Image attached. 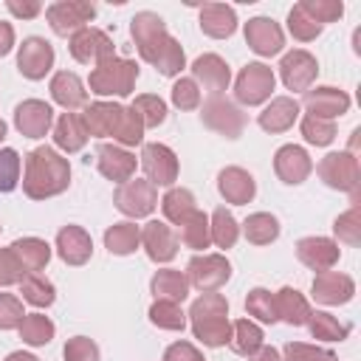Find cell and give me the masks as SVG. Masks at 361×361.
<instances>
[{
	"label": "cell",
	"mask_w": 361,
	"mask_h": 361,
	"mask_svg": "<svg viewBox=\"0 0 361 361\" xmlns=\"http://www.w3.org/2000/svg\"><path fill=\"white\" fill-rule=\"evenodd\" d=\"M209 231H212V243L220 248H231L240 237V226L234 220V214L228 209H214V214L209 217Z\"/></svg>",
	"instance_id": "60d3db41"
},
{
	"label": "cell",
	"mask_w": 361,
	"mask_h": 361,
	"mask_svg": "<svg viewBox=\"0 0 361 361\" xmlns=\"http://www.w3.org/2000/svg\"><path fill=\"white\" fill-rule=\"evenodd\" d=\"M113 54H116L113 39L104 31H99V28L87 25V28H82V31H76L71 37V56L76 62H82V65H93L96 68L102 59H107Z\"/></svg>",
	"instance_id": "4fadbf2b"
},
{
	"label": "cell",
	"mask_w": 361,
	"mask_h": 361,
	"mask_svg": "<svg viewBox=\"0 0 361 361\" xmlns=\"http://www.w3.org/2000/svg\"><path fill=\"white\" fill-rule=\"evenodd\" d=\"M192 333L206 347H223L231 338V322H228V302L220 293H203L189 307Z\"/></svg>",
	"instance_id": "3957f363"
},
{
	"label": "cell",
	"mask_w": 361,
	"mask_h": 361,
	"mask_svg": "<svg viewBox=\"0 0 361 361\" xmlns=\"http://www.w3.org/2000/svg\"><path fill=\"white\" fill-rule=\"evenodd\" d=\"M138 79V65L133 59H121V56H107L102 59L93 71H90V93L96 96H130Z\"/></svg>",
	"instance_id": "277c9868"
},
{
	"label": "cell",
	"mask_w": 361,
	"mask_h": 361,
	"mask_svg": "<svg viewBox=\"0 0 361 361\" xmlns=\"http://www.w3.org/2000/svg\"><path fill=\"white\" fill-rule=\"evenodd\" d=\"M113 138L118 141V147H135V144L144 141V121L133 107L121 110V118H118V127H116Z\"/></svg>",
	"instance_id": "ee69618b"
},
{
	"label": "cell",
	"mask_w": 361,
	"mask_h": 361,
	"mask_svg": "<svg viewBox=\"0 0 361 361\" xmlns=\"http://www.w3.org/2000/svg\"><path fill=\"white\" fill-rule=\"evenodd\" d=\"M28 276V271L20 265L11 248H0V285H20Z\"/></svg>",
	"instance_id": "9f6ffc18"
},
{
	"label": "cell",
	"mask_w": 361,
	"mask_h": 361,
	"mask_svg": "<svg viewBox=\"0 0 361 361\" xmlns=\"http://www.w3.org/2000/svg\"><path fill=\"white\" fill-rule=\"evenodd\" d=\"M161 209H164V217L169 220V223H175V226H180L192 212H197V206H195V195L189 192V189H169L166 195H164V200H161Z\"/></svg>",
	"instance_id": "74e56055"
},
{
	"label": "cell",
	"mask_w": 361,
	"mask_h": 361,
	"mask_svg": "<svg viewBox=\"0 0 361 361\" xmlns=\"http://www.w3.org/2000/svg\"><path fill=\"white\" fill-rule=\"evenodd\" d=\"M141 245V228L130 220L124 223H113L107 231H104V248L116 257H127L133 254L135 248Z\"/></svg>",
	"instance_id": "836d02e7"
},
{
	"label": "cell",
	"mask_w": 361,
	"mask_h": 361,
	"mask_svg": "<svg viewBox=\"0 0 361 361\" xmlns=\"http://www.w3.org/2000/svg\"><path fill=\"white\" fill-rule=\"evenodd\" d=\"M20 183V155L17 149H0V192H11Z\"/></svg>",
	"instance_id": "11a10c76"
},
{
	"label": "cell",
	"mask_w": 361,
	"mask_h": 361,
	"mask_svg": "<svg viewBox=\"0 0 361 361\" xmlns=\"http://www.w3.org/2000/svg\"><path fill=\"white\" fill-rule=\"evenodd\" d=\"M299 6H302L319 25L336 23V20L344 14V3H341V0H302Z\"/></svg>",
	"instance_id": "816d5d0a"
},
{
	"label": "cell",
	"mask_w": 361,
	"mask_h": 361,
	"mask_svg": "<svg viewBox=\"0 0 361 361\" xmlns=\"http://www.w3.org/2000/svg\"><path fill=\"white\" fill-rule=\"evenodd\" d=\"M231 276V262L223 254H197L186 265V279L203 293H212L223 288Z\"/></svg>",
	"instance_id": "9c48e42d"
},
{
	"label": "cell",
	"mask_w": 361,
	"mask_h": 361,
	"mask_svg": "<svg viewBox=\"0 0 361 361\" xmlns=\"http://www.w3.org/2000/svg\"><path fill=\"white\" fill-rule=\"evenodd\" d=\"M305 107H307V116L333 121L336 116H344L350 110V96L338 87L324 85V87H316V90L305 93Z\"/></svg>",
	"instance_id": "44dd1931"
},
{
	"label": "cell",
	"mask_w": 361,
	"mask_h": 361,
	"mask_svg": "<svg viewBox=\"0 0 361 361\" xmlns=\"http://www.w3.org/2000/svg\"><path fill=\"white\" fill-rule=\"evenodd\" d=\"M274 299H276V316L282 319V322H288V324H307V319H310V305H307V299L296 290V288H290V285H285V288H279L276 293H274Z\"/></svg>",
	"instance_id": "1f68e13d"
},
{
	"label": "cell",
	"mask_w": 361,
	"mask_h": 361,
	"mask_svg": "<svg viewBox=\"0 0 361 361\" xmlns=\"http://www.w3.org/2000/svg\"><path fill=\"white\" fill-rule=\"evenodd\" d=\"M338 243H333L330 237H302L296 243V257L302 265L313 268V271H330L338 262Z\"/></svg>",
	"instance_id": "ffe728a7"
},
{
	"label": "cell",
	"mask_w": 361,
	"mask_h": 361,
	"mask_svg": "<svg viewBox=\"0 0 361 361\" xmlns=\"http://www.w3.org/2000/svg\"><path fill=\"white\" fill-rule=\"evenodd\" d=\"M248 361H282V355L274 347H259L254 355H248Z\"/></svg>",
	"instance_id": "6125c7cd"
},
{
	"label": "cell",
	"mask_w": 361,
	"mask_h": 361,
	"mask_svg": "<svg viewBox=\"0 0 361 361\" xmlns=\"http://www.w3.org/2000/svg\"><path fill=\"white\" fill-rule=\"evenodd\" d=\"M299 118V102L293 96H276L271 99V104L259 113V127L265 133H285L293 127V121Z\"/></svg>",
	"instance_id": "83f0119b"
},
{
	"label": "cell",
	"mask_w": 361,
	"mask_h": 361,
	"mask_svg": "<svg viewBox=\"0 0 361 361\" xmlns=\"http://www.w3.org/2000/svg\"><path fill=\"white\" fill-rule=\"evenodd\" d=\"M121 110H124V107L116 104V102H93V104H87L85 113H82V121H85L87 135H96V138L113 135L116 127H118Z\"/></svg>",
	"instance_id": "4316f807"
},
{
	"label": "cell",
	"mask_w": 361,
	"mask_h": 361,
	"mask_svg": "<svg viewBox=\"0 0 361 361\" xmlns=\"http://www.w3.org/2000/svg\"><path fill=\"white\" fill-rule=\"evenodd\" d=\"M0 231H3V226H0Z\"/></svg>",
	"instance_id": "03108f58"
},
{
	"label": "cell",
	"mask_w": 361,
	"mask_h": 361,
	"mask_svg": "<svg viewBox=\"0 0 361 361\" xmlns=\"http://www.w3.org/2000/svg\"><path fill=\"white\" fill-rule=\"evenodd\" d=\"M48 25L59 37H73L76 31L87 28V23L96 17V6L87 0H59L45 8Z\"/></svg>",
	"instance_id": "8992f818"
},
{
	"label": "cell",
	"mask_w": 361,
	"mask_h": 361,
	"mask_svg": "<svg viewBox=\"0 0 361 361\" xmlns=\"http://www.w3.org/2000/svg\"><path fill=\"white\" fill-rule=\"evenodd\" d=\"M96 164H99V172L116 183H124L135 175V155L118 144H102L96 149Z\"/></svg>",
	"instance_id": "7402d4cb"
},
{
	"label": "cell",
	"mask_w": 361,
	"mask_h": 361,
	"mask_svg": "<svg viewBox=\"0 0 361 361\" xmlns=\"http://www.w3.org/2000/svg\"><path fill=\"white\" fill-rule=\"evenodd\" d=\"M130 34H133V42H135L141 59L155 65L158 73L178 76L183 71V65H186L183 48L175 37H169L166 23L155 11H138L130 20Z\"/></svg>",
	"instance_id": "6da1fadb"
},
{
	"label": "cell",
	"mask_w": 361,
	"mask_h": 361,
	"mask_svg": "<svg viewBox=\"0 0 361 361\" xmlns=\"http://www.w3.org/2000/svg\"><path fill=\"white\" fill-rule=\"evenodd\" d=\"M149 290L155 299H164V302H175L180 305L186 296H189V279L183 271H175V268H164L152 276L149 282Z\"/></svg>",
	"instance_id": "4dcf8cb0"
},
{
	"label": "cell",
	"mask_w": 361,
	"mask_h": 361,
	"mask_svg": "<svg viewBox=\"0 0 361 361\" xmlns=\"http://www.w3.org/2000/svg\"><path fill=\"white\" fill-rule=\"evenodd\" d=\"M141 169L152 186H172L178 180V155L166 144H144Z\"/></svg>",
	"instance_id": "8fae6325"
},
{
	"label": "cell",
	"mask_w": 361,
	"mask_h": 361,
	"mask_svg": "<svg viewBox=\"0 0 361 361\" xmlns=\"http://www.w3.org/2000/svg\"><path fill=\"white\" fill-rule=\"evenodd\" d=\"M54 144L62 152H79L87 144V130L79 113H62L54 124Z\"/></svg>",
	"instance_id": "f546056e"
},
{
	"label": "cell",
	"mask_w": 361,
	"mask_h": 361,
	"mask_svg": "<svg viewBox=\"0 0 361 361\" xmlns=\"http://www.w3.org/2000/svg\"><path fill=\"white\" fill-rule=\"evenodd\" d=\"M355 296V282L338 271H322L313 279V299L322 305H347Z\"/></svg>",
	"instance_id": "603a6c76"
},
{
	"label": "cell",
	"mask_w": 361,
	"mask_h": 361,
	"mask_svg": "<svg viewBox=\"0 0 361 361\" xmlns=\"http://www.w3.org/2000/svg\"><path fill=\"white\" fill-rule=\"evenodd\" d=\"M333 231H336V237H338L341 243L358 245V243H361V206L353 203L344 214H338L336 223H333Z\"/></svg>",
	"instance_id": "7dc6e473"
},
{
	"label": "cell",
	"mask_w": 361,
	"mask_h": 361,
	"mask_svg": "<svg viewBox=\"0 0 361 361\" xmlns=\"http://www.w3.org/2000/svg\"><path fill=\"white\" fill-rule=\"evenodd\" d=\"M172 104H175L178 110H197V107H200V87L195 85V79L180 76V79L172 85Z\"/></svg>",
	"instance_id": "f5cc1de1"
},
{
	"label": "cell",
	"mask_w": 361,
	"mask_h": 361,
	"mask_svg": "<svg viewBox=\"0 0 361 361\" xmlns=\"http://www.w3.org/2000/svg\"><path fill=\"white\" fill-rule=\"evenodd\" d=\"M8 248L14 251V257L20 259V265H23L28 274L42 271V268L48 265V259H51V245H48L45 240H39V237H23V240H14Z\"/></svg>",
	"instance_id": "d6a6232c"
},
{
	"label": "cell",
	"mask_w": 361,
	"mask_h": 361,
	"mask_svg": "<svg viewBox=\"0 0 361 361\" xmlns=\"http://www.w3.org/2000/svg\"><path fill=\"white\" fill-rule=\"evenodd\" d=\"M62 355L65 361H99V344L87 336H73L65 341Z\"/></svg>",
	"instance_id": "db71d44e"
},
{
	"label": "cell",
	"mask_w": 361,
	"mask_h": 361,
	"mask_svg": "<svg viewBox=\"0 0 361 361\" xmlns=\"http://www.w3.org/2000/svg\"><path fill=\"white\" fill-rule=\"evenodd\" d=\"M51 124H54V110L39 99H25L14 110V127L25 138H42L51 130Z\"/></svg>",
	"instance_id": "9a60e30c"
},
{
	"label": "cell",
	"mask_w": 361,
	"mask_h": 361,
	"mask_svg": "<svg viewBox=\"0 0 361 361\" xmlns=\"http://www.w3.org/2000/svg\"><path fill=\"white\" fill-rule=\"evenodd\" d=\"M245 42L254 54L259 56H274L282 51L285 45V34L279 28V23H274L271 17H254L245 23Z\"/></svg>",
	"instance_id": "2e32d148"
},
{
	"label": "cell",
	"mask_w": 361,
	"mask_h": 361,
	"mask_svg": "<svg viewBox=\"0 0 361 361\" xmlns=\"http://www.w3.org/2000/svg\"><path fill=\"white\" fill-rule=\"evenodd\" d=\"M228 347L237 353V355H254L259 347H262V330L248 322V319H237L231 324V338H228Z\"/></svg>",
	"instance_id": "d590c367"
},
{
	"label": "cell",
	"mask_w": 361,
	"mask_h": 361,
	"mask_svg": "<svg viewBox=\"0 0 361 361\" xmlns=\"http://www.w3.org/2000/svg\"><path fill=\"white\" fill-rule=\"evenodd\" d=\"M164 361H203V355H200V350L192 347L189 341H175V344L166 347Z\"/></svg>",
	"instance_id": "680465c9"
},
{
	"label": "cell",
	"mask_w": 361,
	"mask_h": 361,
	"mask_svg": "<svg viewBox=\"0 0 361 361\" xmlns=\"http://www.w3.org/2000/svg\"><path fill=\"white\" fill-rule=\"evenodd\" d=\"M51 96L68 113H73L76 107H85V102H87V90H85L82 79L76 73H71V71L54 73V79H51Z\"/></svg>",
	"instance_id": "f1b7e54d"
},
{
	"label": "cell",
	"mask_w": 361,
	"mask_h": 361,
	"mask_svg": "<svg viewBox=\"0 0 361 361\" xmlns=\"http://www.w3.org/2000/svg\"><path fill=\"white\" fill-rule=\"evenodd\" d=\"M20 338L25 341V344H31V347H45L51 338H54V322L48 319V316H42V313H25V319L20 322Z\"/></svg>",
	"instance_id": "ab89813d"
},
{
	"label": "cell",
	"mask_w": 361,
	"mask_h": 361,
	"mask_svg": "<svg viewBox=\"0 0 361 361\" xmlns=\"http://www.w3.org/2000/svg\"><path fill=\"white\" fill-rule=\"evenodd\" d=\"M316 73H319L316 56L307 54V51H302V48L285 54L282 62H279L282 85H285L288 90H293V93H296V90H305V93H307L310 85H313V79H316Z\"/></svg>",
	"instance_id": "7c38bea8"
},
{
	"label": "cell",
	"mask_w": 361,
	"mask_h": 361,
	"mask_svg": "<svg viewBox=\"0 0 361 361\" xmlns=\"http://www.w3.org/2000/svg\"><path fill=\"white\" fill-rule=\"evenodd\" d=\"M319 178L330 186V189H341L353 195V203H358V183H361V169H358V158L344 152H330L319 161Z\"/></svg>",
	"instance_id": "5b68a950"
},
{
	"label": "cell",
	"mask_w": 361,
	"mask_h": 361,
	"mask_svg": "<svg viewBox=\"0 0 361 361\" xmlns=\"http://www.w3.org/2000/svg\"><path fill=\"white\" fill-rule=\"evenodd\" d=\"M302 135L307 144H316V147H327L333 138H336V124L327 121V118H316V116H305L302 118Z\"/></svg>",
	"instance_id": "681fc988"
},
{
	"label": "cell",
	"mask_w": 361,
	"mask_h": 361,
	"mask_svg": "<svg viewBox=\"0 0 361 361\" xmlns=\"http://www.w3.org/2000/svg\"><path fill=\"white\" fill-rule=\"evenodd\" d=\"M141 245L152 262H169L178 254V234L166 223L149 220L141 228Z\"/></svg>",
	"instance_id": "d6986e66"
},
{
	"label": "cell",
	"mask_w": 361,
	"mask_h": 361,
	"mask_svg": "<svg viewBox=\"0 0 361 361\" xmlns=\"http://www.w3.org/2000/svg\"><path fill=\"white\" fill-rule=\"evenodd\" d=\"M192 79L206 93L220 96L228 87V82H231V71H228V65L217 54H203V56H197L192 62Z\"/></svg>",
	"instance_id": "ac0fdd59"
},
{
	"label": "cell",
	"mask_w": 361,
	"mask_h": 361,
	"mask_svg": "<svg viewBox=\"0 0 361 361\" xmlns=\"http://www.w3.org/2000/svg\"><path fill=\"white\" fill-rule=\"evenodd\" d=\"M6 8L14 14V17H23V20H31V17H37L39 11H42V3H37V0H8L6 3Z\"/></svg>",
	"instance_id": "91938a15"
},
{
	"label": "cell",
	"mask_w": 361,
	"mask_h": 361,
	"mask_svg": "<svg viewBox=\"0 0 361 361\" xmlns=\"http://www.w3.org/2000/svg\"><path fill=\"white\" fill-rule=\"evenodd\" d=\"M322 28L324 25H319L299 3L290 8V14H288V31L296 37V39H302V42H310V39H316L319 34H322Z\"/></svg>",
	"instance_id": "c3c4849f"
},
{
	"label": "cell",
	"mask_w": 361,
	"mask_h": 361,
	"mask_svg": "<svg viewBox=\"0 0 361 361\" xmlns=\"http://www.w3.org/2000/svg\"><path fill=\"white\" fill-rule=\"evenodd\" d=\"M25 319L23 302L14 293H0V330H14Z\"/></svg>",
	"instance_id": "6f0895ef"
},
{
	"label": "cell",
	"mask_w": 361,
	"mask_h": 361,
	"mask_svg": "<svg viewBox=\"0 0 361 361\" xmlns=\"http://www.w3.org/2000/svg\"><path fill=\"white\" fill-rule=\"evenodd\" d=\"M6 361H39V358H37V355H31V353H23V350H20V353H11Z\"/></svg>",
	"instance_id": "be15d7a7"
},
{
	"label": "cell",
	"mask_w": 361,
	"mask_h": 361,
	"mask_svg": "<svg viewBox=\"0 0 361 361\" xmlns=\"http://www.w3.org/2000/svg\"><path fill=\"white\" fill-rule=\"evenodd\" d=\"M20 293H23V302H28V305H34V307H48V305H54V299H56L54 285H51L45 276H39V274H28V276L20 282Z\"/></svg>",
	"instance_id": "b9f144b4"
},
{
	"label": "cell",
	"mask_w": 361,
	"mask_h": 361,
	"mask_svg": "<svg viewBox=\"0 0 361 361\" xmlns=\"http://www.w3.org/2000/svg\"><path fill=\"white\" fill-rule=\"evenodd\" d=\"M68 186H71L68 158H62L54 147H37L25 155L23 192L31 200H45V197L62 195Z\"/></svg>",
	"instance_id": "7a4b0ae2"
},
{
	"label": "cell",
	"mask_w": 361,
	"mask_h": 361,
	"mask_svg": "<svg viewBox=\"0 0 361 361\" xmlns=\"http://www.w3.org/2000/svg\"><path fill=\"white\" fill-rule=\"evenodd\" d=\"M217 189H220V195H223L228 203H234V206L251 203L254 195H257L254 178H251L245 169H240V166H226V169L217 175Z\"/></svg>",
	"instance_id": "d4e9b609"
},
{
	"label": "cell",
	"mask_w": 361,
	"mask_h": 361,
	"mask_svg": "<svg viewBox=\"0 0 361 361\" xmlns=\"http://www.w3.org/2000/svg\"><path fill=\"white\" fill-rule=\"evenodd\" d=\"M245 307H248V313H251L254 319H259V322H265V324L279 322V316H276V299H274V293L265 290V288H254V290H248Z\"/></svg>",
	"instance_id": "f6af8a7d"
},
{
	"label": "cell",
	"mask_w": 361,
	"mask_h": 361,
	"mask_svg": "<svg viewBox=\"0 0 361 361\" xmlns=\"http://www.w3.org/2000/svg\"><path fill=\"white\" fill-rule=\"evenodd\" d=\"M274 85H276V76H274V71H271L268 65H262V62H248V65L237 73L234 96H237V102L254 107V104H262L265 99H271Z\"/></svg>",
	"instance_id": "52a82bcc"
},
{
	"label": "cell",
	"mask_w": 361,
	"mask_h": 361,
	"mask_svg": "<svg viewBox=\"0 0 361 361\" xmlns=\"http://www.w3.org/2000/svg\"><path fill=\"white\" fill-rule=\"evenodd\" d=\"M54 68V45L42 37H28L20 45L17 54V71L25 79H45V73Z\"/></svg>",
	"instance_id": "5bb4252c"
},
{
	"label": "cell",
	"mask_w": 361,
	"mask_h": 361,
	"mask_svg": "<svg viewBox=\"0 0 361 361\" xmlns=\"http://www.w3.org/2000/svg\"><path fill=\"white\" fill-rule=\"evenodd\" d=\"M130 107L141 116L144 130H147V127H158V124H164V121H166V104H164V99H161V96H152V93L135 96V102H133Z\"/></svg>",
	"instance_id": "bcb514c9"
},
{
	"label": "cell",
	"mask_w": 361,
	"mask_h": 361,
	"mask_svg": "<svg viewBox=\"0 0 361 361\" xmlns=\"http://www.w3.org/2000/svg\"><path fill=\"white\" fill-rule=\"evenodd\" d=\"M178 240H180L186 248H195V251L209 248V243H212L209 217H206L203 212H192V214L180 223V234H178Z\"/></svg>",
	"instance_id": "8d00e7d4"
},
{
	"label": "cell",
	"mask_w": 361,
	"mask_h": 361,
	"mask_svg": "<svg viewBox=\"0 0 361 361\" xmlns=\"http://www.w3.org/2000/svg\"><path fill=\"white\" fill-rule=\"evenodd\" d=\"M274 172L279 175L282 183L299 186V183L313 172V161H310V155H307L302 147L285 144V147H279L276 155H274Z\"/></svg>",
	"instance_id": "e0dca14e"
},
{
	"label": "cell",
	"mask_w": 361,
	"mask_h": 361,
	"mask_svg": "<svg viewBox=\"0 0 361 361\" xmlns=\"http://www.w3.org/2000/svg\"><path fill=\"white\" fill-rule=\"evenodd\" d=\"M113 203L121 214L127 217H147L152 214V209L158 206V189L149 183V180H141V178H130L124 183L116 186V195H113Z\"/></svg>",
	"instance_id": "ba28073f"
},
{
	"label": "cell",
	"mask_w": 361,
	"mask_h": 361,
	"mask_svg": "<svg viewBox=\"0 0 361 361\" xmlns=\"http://www.w3.org/2000/svg\"><path fill=\"white\" fill-rule=\"evenodd\" d=\"M149 322L155 327H161V330H183L186 327V313L175 302L155 299L152 307H149Z\"/></svg>",
	"instance_id": "7bdbcfd3"
},
{
	"label": "cell",
	"mask_w": 361,
	"mask_h": 361,
	"mask_svg": "<svg viewBox=\"0 0 361 361\" xmlns=\"http://www.w3.org/2000/svg\"><path fill=\"white\" fill-rule=\"evenodd\" d=\"M3 138H6V121L0 118V141H3Z\"/></svg>",
	"instance_id": "e7e4bbea"
},
{
	"label": "cell",
	"mask_w": 361,
	"mask_h": 361,
	"mask_svg": "<svg viewBox=\"0 0 361 361\" xmlns=\"http://www.w3.org/2000/svg\"><path fill=\"white\" fill-rule=\"evenodd\" d=\"M282 353H285L282 361H338L336 353H330L324 347L305 344V341H290V344H285Z\"/></svg>",
	"instance_id": "f907efd6"
},
{
	"label": "cell",
	"mask_w": 361,
	"mask_h": 361,
	"mask_svg": "<svg viewBox=\"0 0 361 361\" xmlns=\"http://www.w3.org/2000/svg\"><path fill=\"white\" fill-rule=\"evenodd\" d=\"M243 231H245V240L254 243V245H268L279 237V220L268 212H254L245 217L243 223Z\"/></svg>",
	"instance_id": "e575fe53"
},
{
	"label": "cell",
	"mask_w": 361,
	"mask_h": 361,
	"mask_svg": "<svg viewBox=\"0 0 361 361\" xmlns=\"http://www.w3.org/2000/svg\"><path fill=\"white\" fill-rule=\"evenodd\" d=\"M200 118H203V124L209 130H214V133H220L226 138H240L243 130H245V113L234 102H228L223 96H212L209 102H203Z\"/></svg>",
	"instance_id": "30bf717a"
},
{
	"label": "cell",
	"mask_w": 361,
	"mask_h": 361,
	"mask_svg": "<svg viewBox=\"0 0 361 361\" xmlns=\"http://www.w3.org/2000/svg\"><path fill=\"white\" fill-rule=\"evenodd\" d=\"M14 45V28L11 23H0V56H6Z\"/></svg>",
	"instance_id": "94428289"
},
{
	"label": "cell",
	"mask_w": 361,
	"mask_h": 361,
	"mask_svg": "<svg viewBox=\"0 0 361 361\" xmlns=\"http://www.w3.org/2000/svg\"><path fill=\"white\" fill-rule=\"evenodd\" d=\"M200 31L212 39H228L237 31V14L226 3H206L200 6Z\"/></svg>",
	"instance_id": "484cf974"
},
{
	"label": "cell",
	"mask_w": 361,
	"mask_h": 361,
	"mask_svg": "<svg viewBox=\"0 0 361 361\" xmlns=\"http://www.w3.org/2000/svg\"><path fill=\"white\" fill-rule=\"evenodd\" d=\"M56 254L68 265H85L93 254V240L82 226H65L56 234Z\"/></svg>",
	"instance_id": "cb8c5ba5"
},
{
	"label": "cell",
	"mask_w": 361,
	"mask_h": 361,
	"mask_svg": "<svg viewBox=\"0 0 361 361\" xmlns=\"http://www.w3.org/2000/svg\"><path fill=\"white\" fill-rule=\"evenodd\" d=\"M307 327H310V336L322 338V341H344L350 336V324L338 322L336 316H330L324 310H313L307 319Z\"/></svg>",
	"instance_id": "f35d334b"
}]
</instances>
